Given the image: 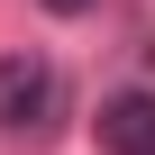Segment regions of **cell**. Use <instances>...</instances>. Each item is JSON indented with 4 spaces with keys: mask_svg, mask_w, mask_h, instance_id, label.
Segmentation results:
<instances>
[{
    "mask_svg": "<svg viewBox=\"0 0 155 155\" xmlns=\"http://www.w3.org/2000/svg\"><path fill=\"white\" fill-rule=\"evenodd\" d=\"M46 9H55V18H82V9H101V0H46Z\"/></svg>",
    "mask_w": 155,
    "mask_h": 155,
    "instance_id": "3957f363",
    "label": "cell"
},
{
    "mask_svg": "<svg viewBox=\"0 0 155 155\" xmlns=\"http://www.w3.org/2000/svg\"><path fill=\"white\" fill-rule=\"evenodd\" d=\"M55 101H64L55 64L0 55V137H46V128H55Z\"/></svg>",
    "mask_w": 155,
    "mask_h": 155,
    "instance_id": "6da1fadb",
    "label": "cell"
},
{
    "mask_svg": "<svg viewBox=\"0 0 155 155\" xmlns=\"http://www.w3.org/2000/svg\"><path fill=\"white\" fill-rule=\"evenodd\" d=\"M91 128H101V155H155V91H110Z\"/></svg>",
    "mask_w": 155,
    "mask_h": 155,
    "instance_id": "7a4b0ae2",
    "label": "cell"
}]
</instances>
